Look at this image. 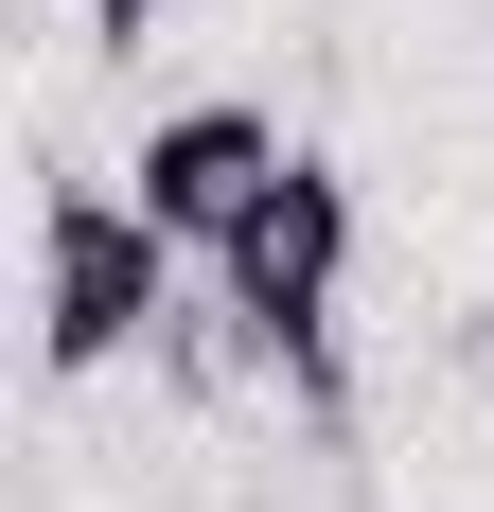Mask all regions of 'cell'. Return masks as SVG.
I'll return each instance as SVG.
<instances>
[{"mask_svg": "<svg viewBox=\"0 0 494 512\" xmlns=\"http://www.w3.org/2000/svg\"><path fill=\"white\" fill-rule=\"evenodd\" d=\"M89 36H106V53H142V36H159V0H89Z\"/></svg>", "mask_w": 494, "mask_h": 512, "instance_id": "277c9868", "label": "cell"}, {"mask_svg": "<svg viewBox=\"0 0 494 512\" xmlns=\"http://www.w3.org/2000/svg\"><path fill=\"white\" fill-rule=\"evenodd\" d=\"M283 159H300V142L265 124V106H230V89H212V106H159V124H142L124 195H142L177 248H230L247 212H265V177H283Z\"/></svg>", "mask_w": 494, "mask_h": 512, "instance_id": "3957f363", "label": "cell"}, {"mask_svg": "<svg viewBox=\"0 0 494 512\" xmlns=\"http://www.w3.org/2000/svg\"><path fill=\"white\" fill-rule=\"evenodd\" d=\"M159 301H177V230L53 159V195H36V354L89 389V371H124L159 336Z\"/></svg>", "mask_w": 494, "mask_h": 512, "instance_id": "6da1fadb", "label": "cell"}, {"mask_svg": "<svg viewBox=\"0 0 494 512\" xmlns=\"http://www.w3.org/2000/svg\"><path fill=\"white\" fill-rule=\"evenodd\" d=\"M212 283H230V318H247V354H283V371H318L336 354V283H353V177L318 142L265 177V212H247L230 248H212Z\"/></svg>", "mask_w": 494, "mask_h": 512, "instance_id": "7a4b0ae2", "label": "cell"}]
</instances>
